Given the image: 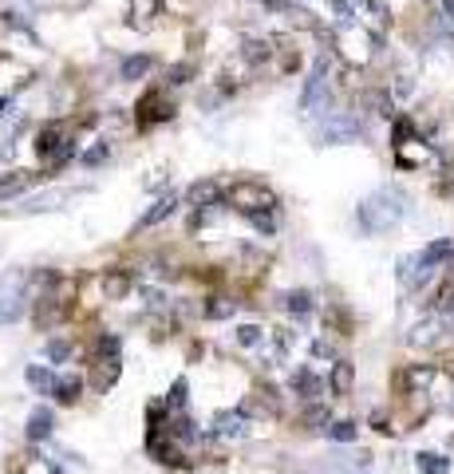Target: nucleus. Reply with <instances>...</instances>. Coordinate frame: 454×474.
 <instances>
[{
  "mask_svg": "<svg viewBox=\"0 0 454 474\" xmlns=\"http://www.w3.org/2000/svg\"><path fill=\"white\" fill-rule=\"evenodd\" d=\"M407 218V198L399 190H375L359 202V226L368 233H387Z\"/></svg>",
  "mask_w": 454,
  "mask_h": 474,
  "instance_id": "1",
  "label": "nucleus"
},
{
  "mask_svg": "<svg viewBox=\"0 0 454 474\" xmlns=\"http://www.w3.org/2000/svg\"><path fill=\"white\" fill-rule=\"evenodd\" d=\"M28 304V273L24 269H8L0 277V324H13L24 316Z\"/></svg>",
  "mask_w": 454,
  "mask_h": 474,
  "instance_id": "2",
  "label": "nucleus"
},
{
  "mask_svg": "<svg viewBox=\"0 0 454 474\" xmlns=\"http://www.w3.org/2000/svg\"><path fill=\"white\" fill-rule=\"evenodd\" d=\"M328 56H320L316 63H312V75H308V84H305V95H300V111L305 115H316L324 103H328Z\"/></svg>",
  "mask_w": 454,
  "mask_h": 474,
  "instance_id": "3",
  "label": "nucleus"
},
{
  "mask_svg": "<svg viewBox=\"0 0 454 474\" xmlns=\"http://www.w3.org/2000/svg\"><path fill=\"white\" fill-rule=\"evenodd\" d=\"M234 202L237 210H245V214H253V210H265V206H277V198H273L269 186H257V182H245L234 190Z\"/></svg>",
  "mask_w": 454,
  "mask_h": 474,
  "instance_id": "4",
  "label": "nucleus"
},
{
  "mask_svg": "<svg viewBox=\"0 0 454 474\" xmlns=\"http://www.w3.org/2000/svg\"><path fill=\"white\" fill-rule=\"evenodd\" d=\"M245 431H249V423H245V415L241 411H218L213 415V435L218 439H245Z\"/></svg>",
  "mask_w": 454,
  "mask_h": 474,
  "instance_id": "5",
  "label": "nucleus"
},
{
  "mask_svg": "<svg viewBox=\"0 0 454 474\" xmlns=\"http://www.w3.org/2000/svg\"><path fill=\"white\" fill-rule=\"evenodd\" d=\"M36 178H40L36 171H8L4 178H0V202H8V198L32 190V186H36Z\"/></svg>",
  "mask_w": 454,
  "mask_h": 474,
  "instance_id": "6",
  "label": "nucleus"
},
{
  "mask_svg": "<svg viewBox=\"0 0 454 474\" xmlns=\"http://www.w3.org/2000/svg\"><path fill=\"white\" fill-rule=\"evenodd\" d=\"M320 139H324V143H348V139H359V123L352 119V115H340V119H332L328 127H324Z\"/></svg>",
  "mask_w": 454,
  "mask_h": 474,
  "instance_id": "7",
  "label": "nucleus"
},
{
  "mask_svg": "<svg viewBox=\"0 0 454 474\" xmlns=\"http://www.w3.org/2000/svg\"><path fill=\"white\" fill-rule=\"evenodd\" d=\"M174 206H178V198H174V194L159 198V202H154V210H147V214L138 218V226H135V230L143 233V230H150V226H159V221H166V218L174 214Z\"/></svg>",
  "mask_w": 454,
  "mask_h": 474,
  "instance_id": "8",
  "label": "nucleus"
},
{
  "mask_svg": "<svg viewBox=\"0 0 454 474\" xmlns=\"http://www.w3.org/2000/svg\"><path fill=\"white\" fill-rule=\"evenodd\" d=\"M51 427H56V419H51L48 407H36V411L28 415V439H32V443L48 439V435H51Z\"/></svg>",
  "mask_w": 454,
  "mask_h": 474,
  "instance_id": "9",
  "label": "nucleus"
},
{
  "mask_svg": "<svg viewBox=\"0 0 454 474\" xmlns=\"http://www.w3.org/2000/svg\"><path fill=\"white\" fill-rule=\"evenodd\" d=\"M218 198H221L218 182H194L190 190H186V202H190V206H213Z\"/></svg>",
  "mask_w": 454,
  "mask_h": 474,
  "instance_id": "10",
  "label": "nucleus"
},
{
  "mask_svg": "<svg viewBox=\"0 0 454 474\" xmlns=\"http://www.w3.org/2000/svg\"><path fill=\"white\" fill-rule=\"evenodd\" d=\"M293 388L300 391L308 403H316V400H320V391H324V379H320L316 372H296V376H293Z\"/></svg>",
  "mask_w": 454,
  "mask_h": 474,
  "instance_id": "11",
  "label": "nucleus"
},
{
  "mask_svg": "<svg viewBox=\"0 0 454 474\" xmlns=\"http://www.w3.org/2000/svg\"><path fill=\"white\" fill-rule=\"evenodd\" d=\"M150 68H154V60H150V56H127L123 68H119V75H123L127 84H135V79L150 75Z\"/></svg>",
  "mask_w": 454,
  "mask_h": 474,
  "instance_id": "12",
  "label": "nucleus"
},
{
  "mask_svg": "<svg viewBox=\"0 0 454 474\" xmlns=\"http://www.w3.org/2000/svg\"><path fill=\"white\" fill-rule=\"evenodd\" d=\"M119 356H123V340H119L115 332H103V336H99V360H103L107 368H115L119 364Z\"/></svg>",
  "mask_w": 454,
  "mask_h": 474,
  "instance_id": "13",
  "label": "nucleus"
},
{
  "mask_svg": "<svg viewBox=\"0 0 454 474\" xmlns=\"http://www.w3.org/2000/svg\"><path fill=\"white\" fill-rule=\"evenodd\" d=\"M415 466L423 474H446L451 471V459H446V455H435V450H423V455L415 459Z\"/></svg>",
  "mask_w": 454,
  "mask_h": 474,
  "instance_id": "14",
  "label": "nucleus"
},
{
  "mask_svg": "<svg viewBox=\"0 0 454 474\" xmlns=\"http://www.w3.org/2000/svg\"><path fill=\"white\" fill-rule=\"evenodd\" d=\"M253 226H257L261 233H277V206H265V210H253V214H245Z\"/></svg>",
  "mask_w": 454,
  "mask_h": 474,
  "instance_id": "15",
  "label": "nucleus"
},
{
  "mask_svg": "<svg viewBox=\"0 0 454 474\" xmlns=\"http://www.w3.org/2000/svg\"><path fill=\"white\" fill-rule=\"evenodd\" d=\"M332 391H336V395H348V391H352V364L340 360V364L332 368Z\"/></svg>",
  "mask_w": 454,
  "mask_h": 474,
  "instance_id": "16",
  "label": "nucleus"
},
{
  "mask_svg": "<svg viewBox=\"0 0 454 474\" xmlns=\"http://www.w3.org/2000/svg\"><path fill=\"white\" fill-rule=\"evenodd\" d=\"M51 391H56L63 403H75V400H79V391H83V384H79L75 376H67V379H56V388H51Z\"/></svg>",
  "mask_w": 454,
  "mask_h": 474,
  "instance_id": "17",
  "label": "nucleus"
},
{
  "mask_svg": "<svg viewBox=\"0 0 454 474\" xmlns=\"http://www.w3.org/2000/svg\"><path fill=\"white\" fill-rule=\"evenodd\" d=\"M328 439H332V443H352V439H356V423H348V419L328 423Z\"/></svg>",
  "mask_w": 454,
  "mask_h": 474,
  "instance_id": "18",
  "label": "nucleus"
},
{
  "mask_svg": "<svg viewBox=\"0 0 454 474\" xmlns=\"http://www.w3.org/2000/svg\"><path fill=\"white\" fill-rule=\"evenodd\" d=\"M44 356H48L51 364H63V360L72 356V344H67V340H48V344H44Z\"/></svg>",
  "mask_w": 454,
  "mask_h": 474,
  "instance_id": "19",
  "label": "nucleus"
},
{
  "mask_svg": "<svg viewBox=\"0 0 454 474\" xmlns=\"http://www.w3.org/2000/svg\"><path fill=\"white\" fill-rule=\"evenodd\" d=\"M103 289H107V297L115 301V297H123V292L131 289V281H127L123 273H107V281H103Z\"/></svg>",
  "mask_w": 454,
  "mask_h": 474,
  "instance_id": "20",
  "label": "nucleus"
},
{
  "mask_svg": "<svg viewBox=\"0 0 454 474\" xmlns=\"http://www.w3.org/2000/svg\"><path fill=\"white\" fill-rule=\"evenodd\" d=\"M261 324H241V329H237V344H241V348H253V344H261Z\"/></svg>",
  "mask_w": 454,
  "mask_h": 474,
  "instance_id": "21",
  "label": "nucleus"
},
{
  "mask_svg": "<svg viewBox=\"0 0 454 474\" xmlns=\"http://www.w3.org/2000/svg\"><path fill=\"white\" fill-rule=\"evenodd\" d=\"M28 384H32V388H40V391H51V388H56V379H51L44 368H28Z\"/></svg>",
  "mask_w": 454,
  "mask_h": 474,
  "instance_id": "22",
  "label": "nucleus"
},
{
  "mask_svg": "<svg viewBox=\"0 0 454 474\" xmlns=\"http://www.w3.org/2000/svg\"><path fill=\"white\" fill-rule=\"evenodd\" d=\"M435 332H439V320H423L415 329V336H411V344H430L435 340Z\"/></svg>",
  "mask_w": 454,
  "mask_h": 474,
  "instance_id": "23",
  "label": "nucleus"
},
{
  "mask_svg": "<svg viewBox=\"0 0 454 474\" xmlns=\"http://www.w3.org/2000/svg\"><path fill=\"white\" fill-rule=\"evenodd\" d=\"M289 308H293L296 316L312 313V297H308V292H289Z\"/></svg>",
  "mask_w": 454,
  "mask_h": 474,
  "instance_id": "24",
  "label": "nucleus"
},
{
  "mask_svg": "<svg viewBox=\"0 0 454 474\" xmlns=\"http://www.w3.org/2000/svg\"><path fill=\"white\" fill-rule=\"evenodd\" d=\"M332 16L340 20V24H352L356 16H352V0H332Z\"/></svg>",
  "mask_w": 454,
  "mask_h": 474,
  "instance_id": "25",
  "label": "nucleus"
},
{
  "mask_svg": "<svg viewBox=\"0 0 454 474\" xmlns=\"http://www.w3.org/2000/svg\"><path fill=\"white\" fill-rule=\"evenodd\" d=\"M206 316H209V320H225V316H234V304H229V301H218V304L209 301L206 304Z\"/></svg>",
  "mask_w": 454,
  "mask_h": 474,
  "instance_id": "26",
  "label": "nucleus"
},
{
  "mask_svg": "<svg viewBox=\"0 0 454 474\" xmlns=\"http://www.w3.org/2000/svg\"><path fill=\"white\" fill-rule=\"evenodd\" d=\"M241 56H249L253 63H261L265 60V44H261V40H245V44H241Z\"/></svg>",
  "mask_w": 454,
  "mask_h": 474,
  "instance_id": "27",
  "label": "nucleus"
},
{
  "mask_svg": "<svg viewBox=\"0 0 454 474\" xmlns=\"http://www.w3.org/2000/svg\"><path fill=\"white\" fill-rule=\"evenodd\" d=\"M305 427H328V411H324V407H308V411H305Z\"/></svg>",
  "mask_w": 454,
  "mask_h": 474,
  "instance_id": "28",
  "label": "nucleus"
},
{
  "mask_svg": "<svg viewBox=\"0 0 454 474\" xmlns=\"http://www.w3.org/2000/svg\"><path fill=\"white\" fill-rule=\"evenodd\" d=\"M186 391H190V388H186V379H178V384L170 388V400H166V403H170V407H186Z\"/></svg>",
  "mask_w": 454,
  "mask_h": 474,
  "instance_id": "29",
  "label": "nucleus"
},
{
  "mask_svg": "<svg viewBox=\"0 0 454 474\" xmlns=\"http://www.w3.org/2000/svg\"><path fill=\"white\" fill-rule=\"evenodd\" d=\"M190 75H194V68H190V63H186V68H174V72H170V87H182Z\"/></svg>",
  "mask_w": 454,
  "mask_h": 474,
  "instance_id": "30",
  "label": "nucleus"
},
{
  "mask_svg": "<svg viewBox=\"0 0 454 474\" xmlns=\"http://www.w3.org/2000/svg\"><path fill=\"white\" fill-rule=\"evenodd\" d=\"M411 91H415V84H411L407 75H399V79H395V95H399V99H407Z\"/></svg>",
  "mask_w": 454,
  "mask_h": 474,
  "instance_id": "31",
  "label": "nucleus"
},
{
  "mask_svg": "<svg viewBox=\"0 0 454 474\" xmlns=\"http://www.w3.org/2000/svg\"><path fill=\"white\" fill-rule=\"evenodd\" d=\"M51 139H56V131H51V127H48V131H44V134H40V155H51Z\"/></svg>",
  "mask_w": 454,
  "mask_h": 474,
  "instance_id": "32",
  "label": "nucleus"
},
{
  "mask_svg": "<svg viewBox=\"0 0 454 474\" xmlns=\"http://www.w3.org/2000/svg\"><path fill=\"white\" fill-rule=\"evenodd\" d=\"M442 13H446V16L454 20V0H442Z\"/></svg>",
  "mask_w": 454,
  "mask_h": 474,
  "instance_id": "33",
  "label": "nucleus"
}]
</instances>
